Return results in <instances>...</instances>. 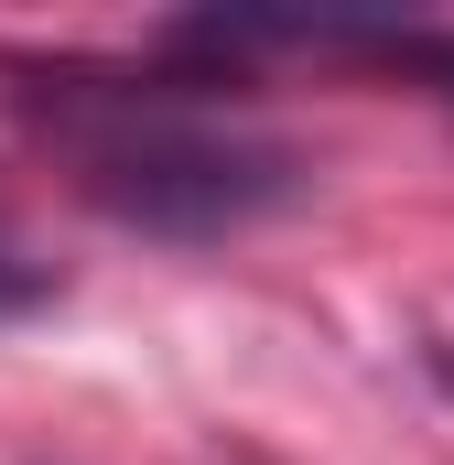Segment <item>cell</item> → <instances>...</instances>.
Here are the masks:
<instances>
[{
	"instance_id": "cell-1",
	"label": "cell",
	"mask_w": 454,
	"mask_h": 465,
	"mask_svg": "<svg viewBox=\"0 0 454 465\" xmlns=\"http://www.w3.org/2000/svg\"><path fill=\"white\" fill-rule=\"evenodd\" d=\"M33 109L65 141L76 195L152 238H227L303 184L292 141H271L260 119L217 109L173 76H76L65 65V76L33 87Z\"/></svg>"
},
{
	"instance_id": "cell-2",
	"label": "cell",
	"mask_w": 454,
	"mask_h": 465,
	"mask_svg": "<svg viewBox=\"0 0 454 465\" xmlns=\"http://www.w3.org/2000/svg\"><path fill=\"white\" fill-rule=\"evenodd\" d=\"M44 292H54V271H44V260L22 249V228L0 217V314H22V303H44Z\"/></svg>"
}]
</instances>
